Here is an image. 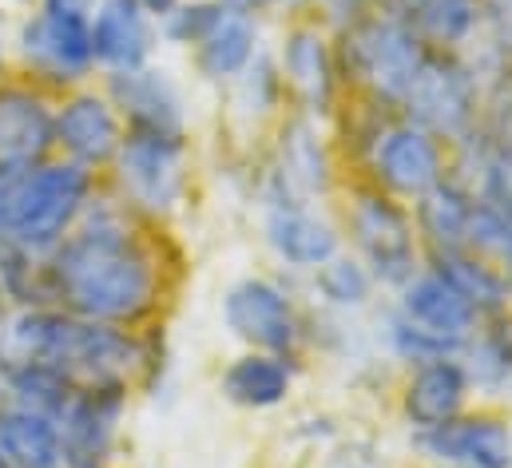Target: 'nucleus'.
Wrapping results in <instances>:
<instances>
[{"label":"nucleus","mask_w":512,"mask_h":468,"mask_svg":"<svg viewBox=\"0 0 512 468\" xmlns=\"http://www.w3.org/2000/svg\"><path fill=\"white\" fill-rule=\"evenodd\" d=\"M417 223H421V231L433 238V246L441 254L465 250L469 246V223H473V199L461 187H453V183H437L433 191L421 195Z\"/></svg>","instance_id":"22"},{"label":"nucleus","mask_w":512,"mask_h":468,"mask_svg":"<svg viewBox=\"0 0 512 468\" xmlns=\"http://www.w3.org/2000/svg\"><path fill=\"white\" fill-rule=\"evenodd\" d=\"M227 4H235V8H262V4H270V0H227Z\"/></svg>","instance_id":"31"},{"label":"nucleus","mask_w":512,"mask_h":468,"mask_svg":"<svg viewBox=\"0 0 512 468\" xmlns=\"http://www.w3.org/2000/svg\"><path fill=\"white\" fill-rule=\"evenodd\" d=\"M413 127L429 135H461L473 119V80L445 56H425L409 92L401 96Z\"/></svg>","instance_id":"5"},{"label":"nucleus","mask_w":512,"mask_h":468,"mask_svg":"<svg viewBox=\"0 0 512 468\" xmlns=\"http://www.w3.org/2000/svg\"><path fill=\"white\" fill-rule=\"evenodd\" d=\"M401 310H405V322H409L413 330L433 334V338H441V342H449V346H461V342L473 334V326H477V306H473L441 270L413 278V282L405 286Z\"/></svg>","instance_id":"10"},{"label":"nucleus","mask_w":512,"mask_h":468,"mask_svg":"<svg viewBox=\"0 0 512 468\" xmlns=\"http://www.w3.org/2000/svg\"><path fill=\"white\" fill-rule=\"evenodd\" d=\"M56 143V119L28 92H0V163L36 167Z\"/></svg>","instance_id":"15"},{"label":"nucleus","mask_w":512,"mask_h":468,"mask_svg":"<svg viewBox=\"0 0 512 468\" xmlns=\"http://www.w3.org/2000/svg\"><path fill=\"white\" fill-rule=\"evenodd\" d=\"M441 274L477 306V314L481 310H501L509 302V278H501L493 266H485V262H477L461 250L441 254Z\"/></svg>","instance_id":"25"},{"label":"nucleus","mask_w":512,"mask_h":468,"mask_svg":"<svg viewBox=\"0 0 512 468\" xmlns=\"http://www.w3.org/2000/svg\"><path fill=\"white\" fill-rule=\"evenodd\" d=\"M112 96L131 116L135 131H159V135H179V100L171 84L159 72L128 68L112 76Z\"/></svg>","instance_id":"18"},{"label":"nucleus","mask_w":512,"mask_h":468,"mask_svg":"<svg viewBox=\"0 0 512 468\" xmlns=\"http://www.w3.org/2000/svg\"><path fill=\"white\" fill-rule=\"evenodd\" d=\"M223 389L231 401L247 405V409H270L286 397L290 389V369L278 353H247L239 357L227 377H223Z\"/></svg>","instance_id":"23"},{"label":"nucleus","mask_w":512,"mask_h":468,"mask_svg":"<svg viewBox=\"0 0 512 468\" xmlns=\"http://www.w3.org/2000/svg\"><path fill=\"white\" fill-rule=\"evenodd\" d=\"M0 468H8V461H4V453H0Z\"/></svg>","instance_id":"33"},{"label":"nucleus","mask_w":512,"mask_h":468,"mask_svg":"<svg viewBox=\"0 0 512 468\" xmlns=\"http://www.w3.org/2000/svg\"><path fill=\"white\" fill-rule=\"evenodd\" d=\"M378 175L397 195H425L441 183V155L429 131L405 123L385 131L378 143Z\"/></svg>","instance_id":"13"},{"label":"nucleus","mask_w":512,"mask_h":468,"mask_svg":"<svg viewBox=\"0 0 512 468\" xmlns=\"http://www.w3.org/2000/svg\"><path fill=\"white\" fill-rule=\"evenodd\" d=\"M88 187H92V179L80 163H48V167L36 163L24 179L8 246L24 250V254L52 250L72 227V219L84 211Z\"/></svg>","instance_id":"3"},{"label":"nucleus","mask_w":512,"mask_h":468,"mask_svg":"<svg viewBox=\"0 0 512 468\" xmlns=\"http://www.w3.org/2000/svg\"><path fill=\"white\" fill-rule=\"evenodd\" d=\"M0 342L8 365H44L80 389H124L139 365V346L128 334L112 330L108 322L56 310L20 314Z\"/></svg>","instance_id":"2"},{"label":"nucleus","mask_w":512,"mask_h":468,"mask_svg":"<svg viewBox=\"0 0 512 468\" xmlns=\"http://www.w3.org/2000/svg\"><path fill=\"white\" fill-rule=\"evenodd\" d=\"M318 286H322V294H326L330 302H338V306H354V302H362L366 290H370L362 266H354V262H346V258H330V262H322Z\"/></svg>","instance_id":"27"},{"label":"nucleus","mask_w":512,"mask_h":468,"mask_svg":"<svg viewBox=\"0 0 512 468\" xmlns=\"http://www.w3.org/2000/svg\"><path fill=\"white\" fill-rule=\"evenodd\" d=\"M120 167L128 191L151 211H167L183 191V143L179 135L131 131L120 143Z\"/></svg>","instance_id":"6"},{"label":"nucleus","mask_w":512,"mask_h":468,"mask_svg":"<svg viewBox=\"0 0 512 468\" xmlns=\"http://www.w3.org/2000/svg\"><path fill=\"white\" fill-rule=\"evenodd\" d=\"M24 52L60 80L80 76L92 56V20L76 4H48L24 28Z\"/></svg>","instance_id":"7"},{"label":"nucleus","mask_w":512,"mask_h":468,"mask_svg":"<svg viewBox=\"0 0 512 468\" xmlns=\"http://www.w3.org/2000/svg\"><path fill=\"white\" fill-rule=\"evenodd\" d=\"M358 242L374 266V274L385 282H409L413 278V231L409 219L382 195H362L354 211Z\"/></svg>","instance_id":"9"},{"label":"nucleus","mask_w":512,"mask_h":468,"mask_svg":"<svg viewBox=\"0 0 512 468\" xmlns=\"http://www.w3.org/2000/svg\"><path fill=\"white\" fill-rule=\"evenodd\" d=\"M52 4H76L80 8V0H52Z\"/></svg>","instance_id":"32"},{"label":"nucleus","mask_w":512,"mask_h":468,"mask_svg":"<svg viewBox=\"0 0 512 468\" xmlns=\"http://www.w3.org/2000/svg\"><path fill=\"white\" fill-rule=\"evenodd\" d=\"M346 56L362 84H370L385 100H401L429 52L421 48V36L413 32V24H405L397 16H382V20H366L350 32Z\"/></svg>","instance_id":"4"},{"label":"nucleus","mask_w":512,"mask_h":468,"mask_svg":"<svg viewBox=\"0 0 512 468\" xmlns=\"http://www.w3.org/2000/svg\"><path fill=\"white\" fill-rule=\"evenodd\" d=\"M56 143L72 151V159L84 163H104L120 151V123L112 108L96 96H76L60 116H56Z\"/></svg>","instance_id":"17"},{"label":"nucleus","mask_w":512,"mask_h":468,"mask_svg":"<svg viewBox=\"0 0 512 468\" xmlns=\"http://www.w3.org/2000/svg\"><path fill=\"white\" fill-rule=\"evenodd\" d=\"M211 16H215L211 4H191V8H183V12H171V36H175V40H187V44H191V40L199 44V36L207 32Z\"/></svg>","instance_id":"29"},{"label":"nucleus","mask_w":512,"mask_h":468,"mask_svg":"<svg viewBox=\"0 0 512 468\" xmlns=\"http://www.w3.org/2000/svg\"><path fill=\"white\" fill-rule=\"evenodd\" d=\"M509 468H512V465H509Z\"/></svg>","instance_id":"36"},{"label":"nucleus","mask_w":512,"mask_h":468,"mask_svg":"<svg viewBox=\"0 0 512 468\" xmlns=\"http://www.w3.org/2000/svg\"><path fill=\"white\" fill-rule=\"evenodd\" d=\"M282 64H286V76L302 92L306 104L322 108L330 100V84H334L330 80V52H326V40L318 32H294L286 40Z\"/></svg>","instance_id":"24"},{"label":"nucleus","mask_w":512,"mask_h":468,"mask_svg":"<svg viewBox=\"0 0 512 468\" xmlns=\"http://www.w3.org/2000/svg\"><path fill=\"white\" fill-rule=\"evenodd\" d=\"M266 234H270V246L294 266H322L338 250V234L330 231V223H322L310 211L290 207V203L270 211Z\"/></svg>","instance_id":"20"},{"label":"nucleus","mask_w":512,"mask_h":468,"mask_svg":"<svg viewBox=\"0 0 512 468\" xmlns=\"http://www.w3.org/2000/svg\"><path fill=\"white\" fill-rule=\"evenodd\" d=\"M465 393H469V373L453 357H433L405 385V417L421 433L441 429L461 413Z\"/></svg>","instance_id":"14"},{"label":"nucleus","mask_w":512,"mask_h":468,"mask_svg":"<svg viewBox=\"0 0 512 468\" xmlns=\"http://www.w3.org/2000/svg\"><path fill=\"white\" fill-rule=\"evenodd\" d=\"M151 48V32L139 0H104L92 20V56L112 64L116 72L143 68Z\"/></svg>","instance_id":"16"},{"label":"nucleus","mask_w":512,"mask_h":468,"mask_svg":"<svg viewBox=\"0 0 512 468\" xmlns=\"http://www.w3.org/2000/svg\"><path fill=\"white\" fill-rule=\"evenodd\" d=\"M155 270L139 242L120 227H88L64 242L52 262V294L92 322H128L151 306Z\"/></svg>","instance_id":"1"},{"label":"nucleus","mask_w":512,"mask_h":468,"mask_svg":"<svg viewBox=\"0 0 512 468\" xmlns=\"http://www.w3.org/2000/svg\"><path fill=\"white\" fill-rule=\"evenodd\" d=\"M223 314H227V326H231L243 342H251V346L262 353L290 350L294 338H298V322H294L290 302L282 298L278 286H270V282H262V278L239 282V286L227 294Z\"/></svg>","instance_id":"8"},{"label":"nucleus","mask_w":512,"mask_h":468,"mask_svg":"<svg viewBox=\"0 0 512 468\" xmlns=\"http://www.w3.org/2000/svg\"><path fill=\"white\" fill-rule=\"evenodd\" d=\"M124 409V389H80L72 409L60 417L64 457L80 468H96L116 437V421Z\"/></svg>","instance_id":"12"},{"label":"nucleus","mask_w":512,"mask_h":468,"mask_svg":"<svg viewBox=\"0 0 512 468\" xmlns=\"http://www.w3.org/2000/svg\"><path fill=\"white\" fill-rule=\"evenodd\" d=\"M282 159H286V175L306 183V187H322L326 183V159L318 139H310L306 127H290L286 143H282Z\"/></svg>","instance_id":"26"},{"label":"nucleus","mask_w":512,"mask_h":468,"mask_svg":"<svg viewBox=\"0 0 512 468\" xmlns=\"http://www.w3.org/2000/svg\"><path fill=\"white\" fill-rule=\"evenodd\" d=\"M147 12H171L175 8V0H139Z\"/></svg>","instance_id":"30"},{"label":"nucleus","mask_w":512,"mask_h":468,"mask_svg":"<svg viewBox=\"0 0 512 468\" xmlns=\"http://www.w3.org/2000/svg\"><path fill=\"white\" fill-rule=\"evenodd\" d=\"M509 8H512V0H509Z\"/></svg>","instance_id":"35"},{"label":"nucleus","mask_w":512,"mask_h":468,"mask_svg":"<svg viewBox=\"0 0 512 468\" xmlns=\"http://www.w3.org/2000/svg\"><path fill=\"white\" fill-rule=\"evenodd\" d=\"M255 52V24L239 8H215L207 32L199 36V56L211 76H235Z\"/></svg>","instance_id":"21"},{"label":"nucleus","mask_w":512,"mask_h":468,"mask_svg":"<svg viewBox=\"0 0 512 468\" xmlns=\"http://www.w3.org/2000/svg\"><path fill=\"white\" fill-rule=\"evenodd\" d=\"M509 270H512V250H509Z\"/></svg>","instance_id":"34"},{"label":"nucleus","mask_w":512,"mask_h":468,"mask_svg":"<svg viewBox=\"0 0 512 468\" xmlns=\"http://www.w3.org/2000/svg\"><path fill=\"white\" fill-rule=\"evenodd\" d=\"M0 453L8 468H64L68 461L56 421L28 409L0 413Z\"/></svg>","instance_id":"19"},{"label":"nucleus","mask_w":512,"mask_h":468,"mask_svg":"<svg viewBox=\"0 0 512 468\" xmlns=\"http://www.w3.org/2000/svg\"><path fill=\"white\" fill-rule=\"evenodd\" d=\"M421 449L453 468H509L512 465V433L501 421L473 417V421H449L441 429L421 433Z\"/></svg>","instance_id":"11"},{"label":"nucleus","mask_w":512,"mask_h":468,"mask_svg":"<svg viewBox=\"0 0 512 468\" xmlns=\"http://www.w3.org/2000/svg\"><path fill=\"white\" fill-rule=\"evenodd\" d=\"M32 167H16V163H0V242H8L12 231V219H16V203H20V191H24V179H28Z\"/></svg>","instance_id":"28"}]
</instances>
